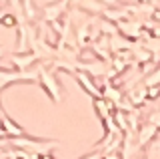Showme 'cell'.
I'll use <instances>...</instances> for the list:
<instances>
[{
    "mask_svg": "<svg viewBox=\"0 0 160 159\" xmlns=\"http://www.w3.org/2000/svg\"><path fill=\"white\" fill-rule=\"evenodd\" d=\"M2 129H4V133H8V135H14V137H22V135H24L22 129H20L18 125H14V123L10 121L8 117H4V115H2Z\"/></svg>",
    "mask_w": 160,
    "mask_h": 159,
    "instance_id": "obj_1",
    "label": "cell"
},
{
    "mask_svg": "<svg viewBox=\"0 0 160 159\" xmlns=\"http://www.w3.org/2000/svg\"><path fill=\"white\" fill-rule=\"evenodd\" d=\"M2 135H4V129H2V127H0V137H2Z\"/></svg>",
    "mask_w": 160,
    "mask_h": 159,
    "instance_id": "obj_2",
    "label": "cell"
}]
</instances>
